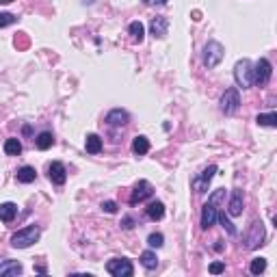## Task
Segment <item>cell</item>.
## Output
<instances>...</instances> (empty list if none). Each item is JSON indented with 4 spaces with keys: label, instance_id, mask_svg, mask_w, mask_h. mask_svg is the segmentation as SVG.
Returning <instances> with one entry per match:
<instances>
[{
    "label": "cell",
    "instance_id": "obj_23",
    "mask_svg": "<svg viewBox=\"0 0 277 277\" xmlns=\"http://www.w3.org/2000/svg\"><path fill=\"white\" fill-rule=\"evenodd\" d=\"M132 152L138 156H143V154H148L150 152V141H148V136H136L134 141H132Z\"/></svg>",
    "mask_w": 277,
    "mask_h": 277
},
{
    "label": "cell",
    "instance_id": "obj_31",
    "mask_svg": "<svg viewBox=\"0 0 277 277\" xmlns=\"http://www.w3.org/2000/svg\"><path fill=\"white\" fill-rule=\"evenodd\" d=\"M223 271H226V264H223V262H212V264H210V273L212 275H219Z\"/></svg>",
    "mask_w": 277,
    "mask_h": 277
},
{
    "label": "cell",
    "instance_id": "obj_4",
    "mask_svg": "<svg viewBox=\"0 0 277 277\" xmlns=\"http://www.w3.org/2000/svg\"><path fill=\"white\" fill-rule=\"evenodd\" d=\"M106 271L113 277H132L134 275V266H132V262H130L128 258H113V260H108Z\"/></svg>",
    "mask_w": 277,
    "mask_h": 277
},
{
    "label": "cell",
    "instance_id": "obj_26",
    "mask_svg": "<svg viewBox=\"0 0 277 277\" xmlns=\"http://www.w3.org/2000/svg\"><path fill=\"white\" fill-rule=\"evenodd\" d=\"M216 221L221 223V226H223V230H226V232H228L230 236H236V234H238V230L234 228V223L230 221V219H228V216L223 214V212H216Z\"/></svg>",
    "mask_w": 277,
    "mask_h": 277
},
{
    "label": "cell",
    "instance_id": "obj_10",
    "mask_svg": "<svg viewBox=\"0 0 277 277\" xmlns=\"http://www.w3.org/2000/svg\"><path fill=\"white\" fill-rule=\"evenodd\" d=\"M48 178H50V182L52 184H65V180H68V171H65V164L63 162H50V167H48Z\"/></svg>",
    "mask_w": 277,
    "mask_h": 277
},
{
    "label": "cell",
    "instance_id": "obj_24",
    "mask_svg": "<svg viewBox=\"0 0 277 277\" xmlns=\"http://www.w3.org/2000/svg\"><path fill=\"white\" fill-rule=\"evenodd\" d=\"M20 152H22V143H20L18 138H6L4 141V154L6 156H18Z\"/></svg>",
    "mask_w": 277,
    "mask_h": 277
},
{
    "label": "cell",
    "instance_id": "obj_27",
    "mask_svg": "<svg viewBox=\"0 0 277 277\" xmlns=\"http://www.w3.org/2000/svg\"><path fill=\"white\" fill-rule=\"evenodd\" d=\"M249 271H252L254 275H260L266 271V260L264 258H254L252 260V266H249Z\"/></svg>",
    "mask_w": 277,
    "mask_h": 277
},
{
    "label": "cell",
    "instance_id": "obj_17",
    "mask_svg": "<svg viewBox=\"0 0 277 277\" xmlns=\"http://www.w3.org/2000/svg\"><path fill=\"white\" fill-rule=\"evenodd\" d=\"M35 178H37V171L28 167V164H24L22 169H18V174H16V180L20 184H30V182H35Z\"/></svg>",
    "mask_w": 277,
    "mask_h": 277
},
{
    "label": "cell",
    "instance_id": "obj_3",
    "mask_svg": "<svg viewBox=\"0 0 277 277\" xmlns=\"http://www.w3.org/2000/svg\"><path fill=\"white\" fill-rule=\"evenodd\" d=\"M223 54H226V50H223V46L219 42H208L204 46V65L208 70H214L223 61Z\"/></svg>",
    "mask_w": 277,
    "mask_h": 277
},
{
    "label": "cell",
    "instance_id": "obj_30",
    "mask_svg": "<svg viewBox=\"0 0 277 277\" xmlns=\"http://www.w3.org/2000/svg\"><path fill=\"white\" fill-rule=\"evenodd\" d=\"M18 18L13 16V13H0V28H4V26H11L16 24Z\"/></svg>",
    "mask_w": 277,
    "mask_h": 277
},
{
    "label": "cell",
    "instance_id": "obj_15",
    "mask_svg": "<svg viewBox=\"0 0 277 277\" xmlns=\"http://www.w3.org/2000/svg\"><path fill=\"white\" fill-rule=\"evenodd\" d=\"M16 214H18V206H16L13 202H4V204H0V221L11 223L13 219H16Z\"/></svg>",
    "mask_w": 277,
    "mask_h": 277
},
{
    "label": "cell",
    "instance_id": "obj_22",
    "mask_svg": "<svg viewBox=\"0 0 277 277\" xmlns=\"http://www.w3.org/2000/svg\"><path fill=\"white\" fill-rule=\"evenodd\" d=\"M141 264L148 268V271H154V268L158 266V258H156V254L152 252V249H148V252L141 254Z\"/></svg>",
    "mask_w": 277,
    "mask_h": 277
},
{
    "label": "cell",
    "instance_id": "obj_11",
    "mask_svg": "<svg viewBox=\"0 0 277 277\" xmlns=\"http://www.w3.org/2000/svg\"><path fill=\"white\" fill-rule=\"evenodd\" d=\"M150 28H152V35L158 37V39H162L164 35H167V30H169V20L164 18V16H156L154 20H152Z\"/></svg>",
    "mask_w": 277,
    "mask_h": 277
},
{
    "label": "cell",
    "instance_id": "obj_25",
    "mask_svg": "<svg viewBox=\"0 0 277 277\" xmlns=\"http://www.w3.org/2000/svg\"><path fill=\"white\" fill-rule=\"evenodd\" d=\"M258 126H268V128H275L277 126V113H260L258 115Z\"/></svg>",
    "mask_w": 277,
    "mask_h": 277
},
{
    "label": "cell",
    "instance_id": "obj_7",
    "mask_svg": "<svg viewBox=\"0 0 277 277\" xmlns=\"http://www.w3.org/2000/svg\"><path fill=\"white\" fill-rule=\"evenodd\" d=\"M271 74H273V68H271V61L268 58H260L254 68V84H266L271 80Z\"/></svg>",
    "mask_w": 277,
    "mask_h": 277
},
{
    "label": "cell",
    "instance_id": "obj_2",
    "mask_svg": "<svg viewBox=\"0 0 277 277\" xmlns=\"http://www.w3.org/2000/svg\"><path fill=\"white\" fill-rule=\"evenodd\" d=\"M234 80L242 89L254 87V65H252V61H249V58H242V61L236 63V68H234Z\"/></svg>",
    "mask_w": 277,
    "mask_h": 277
},
{
    "label": "cell",
    "instance_id": "obj_34",
    "mask_svg": "<svg viewBox=\"0 0 277 277\" xmlns=\"http://www.w3.org/2000/svg\"><path fill=\"white\" fill-rule=\"evenodd\" d=\"M132 223H134V221H132V216H126V219H124V228H126V230H130V228H134V226H132Z\"/></svg>",
    "mask_w": 277,
    "mask_h": 277
},
{
    "label": "cell",
    "instance_id": "obj_18",
    "mask_svg": "<svg viewBox=\"0 0 277 277\" xmlns=\"http://www.w3.org/2000/svg\"><path fill=\"white\" fill-rule=\"evenodd\" d=\"M35 145H37V150L46 152L54 145V136H52V132H48V130H46V132H39L37 138H35Z\"/></svg>",
    "mask_w": 277,
    "mask_h": 277
},
{
    "label": "cell",
    "instance_id": "obj_20",
    "mask_svg": "<svg viewBox=\"0 0 277 277\" xmlns=\"http://www.w3.org/2000/svg\"><path fill=\"white\" fill-rule=\"evenodd\" d=\"M84 148H87L89 154H100V152H102V138L98 134H87Z\"/></svg>",
    "mask_w": 277,
    "mask_h": 277
},
{
    "label": "cell",
    "instance_id": "obj_9",
    "mask_svg": "<svg viewBox=\"0 0 277 277\" xmlns=\"http://www.w3.org/2000/svg\"><path fill=\"white\" fill-rule=\"evenodd\" d=\"M152 193H154L152 184L148 180H138L136 186L132 188V193H130V204H132V206H136V204H141V202L148 200V197H152Z\"/></svg>",
    "mask_w": 277,
    "mask_h": 277
},
{
    "label": "cell",
    "instance_id": "obj_12",
    "mask_svg": "<svg viewBox=\"0 0 277 277\" xmlns=\"http://www.w3.org/2000/svg\"><path fill=\"white\" fill-rule=\"evenodd\" d=\"M242 204H245V195H242V190H234L232 200H230V204H228V212L232 216H240L242 214Z\"/></svg>",
    "mask_w": 277,
    "mask_h": 277
},
{
    "label": "cell",
    "instance_id": "obj_13",
    "mask_svg": "<svg viewBox=\"0 0 277 277\" xmlns=\"http://www.w3.org/2000/svg\"><path fill=\"white\" fill-rule=\"evenodd\" d=\"M128 120H130V115L124 108H113V110H108V115H106L108 126H126Z\"/></svg>",
    "mask_w": 277,
    "mask_h": 277
},
{
    "label": "cell",
    "instance_id": "obj_8",
    "mask_svg": "<svg viewBox=\"0 0 277 277\" xmlns=\"http://www.w3.org/2000/svg\"><path fill=\"white\" fill-rule=\"evenodd\" d=\"M214 174H216V164H210V167L204 169L197 178H193V182H190V184H193V190H195V193H206V190H208V184H210V180L214 178Z\"/></svg>",
    "mask_w": 277,
    "mask_h": 277
},
{
    "label": "cell",
    "instance_id": "obj_19",
    "mask_svg": "<svg viewBox=\"0 0 277 277\" xmlns=\"http://www.w3.org/2000/svg\"><path fill=\"white\" fill-rule=\"evenodd\" d=\"M145 212H148V216H150L152 221H160L162 216H164V204L162 202H152Z\"/></svg>",
    "mask_w": 277,
    "mask_h": 277
},
{
    "label": "cell",
    "instance_id": "obj_5",
    "mask_svg": "<svg viewBox=\"0 0 277 277\" xmlns=\"http://www.w3.org/2000/svg\"><path fill=\"white\" fill-rule=\"evenodd\" d=\"M240 108V94L236 87L226 89V94L221 96V110L226 115H234L236 110Z\"/></svg>",
    "mask_w": 277,
    "mask_h": 277
},
{
    "label": "cell",
    "instance_id": "obj_28",
    "mask_svg": "<svg viewBox=\"0 0 277 277\" xmlns=\"http://www.w3.org/2000/svg\"><path fill=\"white\" fill-rule=\"evenodd\" d=\"M148 245L152 249H160L164 245V236L160 232H154V234H150V238H148Z\"/></svg>",
    "mask_w": 277,
    "mask_h": 277
},
{
    "label": "cell",
    "instance_id": "obj_32",
    "mask_svg": "<svg viewBox=\"0 0 277 277\" xmlns=\"http://www.w3.org/2000/svg\"><path fill=\"white\" fill-rule=\"evenodd\" d=\"M102 210H106L108 214H113V212H117V204L115 202H102Z\"/></svg>",
    "mask_w": 277,
    "mask_h": 277
},
{
    "label": "cell",
    "instance_id": "obj_21",
    "mask_svg": "<svg viewBox=\"0 0 277 277\" xmlns=\"http://www.w3.org/2000/svg\"><path fill=\"white\" fill-rule=\"evenodd\" d=\"M128 32H130V37H132L134 44H141L143 37H145V26L141 22H132L128 26Z\"/></svg>",
    "mask_w": 277,
    "mask_h": 277
},
{
    "label": "cell",
    "instance_id": "obj_33",
    "mask_svg": "<svg viewBox=\"0 0 277 277\" xmlns=\"http://www.w3.org/2000/svg\"><path fill=\"white\" fill-rule=\"evenodd\" d=\"M143 2L148 4V6H160V4L167 2V0H143Z\"/></svg>",
    "mask_w": 277,
    "mask_h": 277
},
{
    "label": "cell",
    "instance_id": "obj_1",
    "mask_svg": "<svg viewBox=\"0 0 277 277\" xmlns=\"http://www.w3.org/2000/svg\"><path fill=\"white\" fill-rule=\"evenodd\" d=\"M39 234H42V232H39L37 226L22 228V230H18V232L11 236V245L16 249H26V247H30L32 242L39 240Z\"/></svg>",
    "mask_w": 277,
    "mask_h": 277
},
{
    "label": "cell",
    "instance_id": "obj_14",
    "mask_svg": "<svg viewBox=\"0 0 277 277\" xmlns=\"http://www.w3.org/2000/svg\"><path fill=\"white\" fill-rule=\"evenodd\" d=\"M214 221H216V206L208 202L206 206L202 208V228H204V230L212 228V226H214Z\"/></svg>",
    "mask_w": 277,
    "mask_h": 277
},
{
    "label": "cell",
    "instance_id": "obj_35",
    "mask_svg": "<svg viewBox=\"0 0 277 277\" xmlns=\"http://www.w3.org/2000/svg\"><path fill=\"white\" fill-rule=\"evenodd\" d=\"M9 2H13V0H0V4H9Z\"/></svg>",
    "mask_w": 277,
    "mask_h": 277
},
{
    "label": "cell",
    "instance_id": "obj_16",
    "mask_svg": "<svg viewBox=\"0 0 277 277\" xmlns=\"http://www.w3.org/2000/svg\"><path fill=\"white\" fill-rule=\"evenodd\" d=\"M22 273V264L18 260H4L0 264V277H9V275H20Z\"/></svg>",
    "mask_w": 277,
    "mask_h": 277
},
{
    "label": "cell",
    "instance_id": "obj_29",
    "mask_svg": "<svg viewBox=\"0 0 277 277\" xmlns=\"http://www.w3.org/2000/svg\"><path fill=\"white\" fill-rule=\"evenodd\" d=\"M208 202H210V204H214V206H219L221 202H226V188H216L214 193L208 197Z\"/></svg>",
    "mask_w": 277,
    "mask_h": 277
},
{
    "label": "cell",
    "instance_id": "obj_6",
    "mask_svg": "<svg viewBox=\"0 0 277 277\" xmlns=\"http://www.w3.org/2000/svg\"><path fill=\"white\" fill-rule=\"evenodd\" d=\"M264 238H266L264 223H262V221H254L249 234L245 236V249H258L262 242H264Z\"/></svg>",
    "mask_w": 277,
    "mask_h": 277
}]
</instances>
